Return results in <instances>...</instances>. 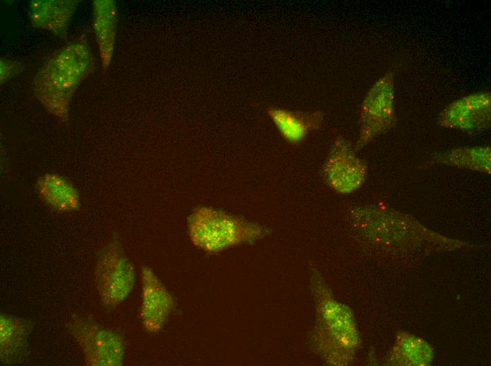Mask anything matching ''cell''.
Instances as JSON below:
<instances>
[{
  "label": "cell",
  "mask_w": 491,
  "mask_h": 366,
  "mask_svg": "<svg viewBox=\"0 0 491 366\" xmlns=\"http://www.w3.org/2000/svg\"><path fill=\"white\" fill-rule=\"evenodd\" d=\"M94 65L91 47L83 34L55 51L39 69L32 80L33 93L48 113L66 122L72 97Z\"/></svg>",
  "instance_id": "1"
},
{
  "label": "cell",
  "mask_w": 491,
  "mask_h": 366,
  "mask_svg": "<svg viewBox=\"0 0 491 366\" xmlns=\"http://www.w3.org/2000/svg\"><path fill=\"white\" fill-rule=\"evenodd\" d=\"M188 230L192 244L208 253L251 244L272 232L259 223L207 206L190 214Z\"/></svg>",
  "instance_id": "2"
},
{
  "label": "cell",
  "mask_w": 491,
  "mask_h": 366,
  "mask_svg": "<svg viewBox=\"0 0 491 366\" xmlns=\"http://www.w3.org/2000/svg\"><path fill=\"white\" fill-rule=\"evenodd\" d=\"M135 280L134 266L126 255L116 235L99 253L95 284L102 304L109 309L121 303L131 292Z\"/></svg>",
  "instance_id": "3"
},
{
  "label": "cell",
  "mask_w": 491,
  "mask_h": 366,
  "mask_svg": "<svg viewBox=\"0 0 491 366\" xmlns=\"http://www.w3.org/2000/svg\"><path fill=\"white\" fill-rule=\"evenodd\" d=\"M395 85L394 73L388 71L370 87L358 111V135L353 150L358 152L375 138L394 125Z\"/></svg>",
  "instance_id": "4"
},
{
  "label": "cell",
  "mask_w": 491,
  "mask_h": 366,
  "mask_svg": "<svg viewBox=\"0 0 491 366\" xmlns=\"http://www.w3.org/2000/svg\"><path fill=\"white\" fill-rule=\"evenodd\" d=\"M79 344L87 365H123L125 343L120 334L101 326L87 317L75 316L67 326Z\"/></svg>",
  "instance_id": "5"
},
{
  "label": "cell",
  "mask_w": 491,
  "mask_h": 366,
  "mask_svg": "<svg viewBox=\"0 0 491 366\" xmlns=\"http://www.w3.org/2000/svg\"><path fill=\"white\" fill-rule=\"evenodd\" d=\"M356 153L347 140L338 137L322 166L325 182L339 194H349L356 191L366 179L368 165Z\"/></svg>",
  "instance_id": "6"
},
{
  "label": "cell",
  "mask_w": 491,
  "mask_h": 366,
  "mask_svg": "<svg viewBox=\"0 0 491 366\" xmlns=\"http://www.w3.org/2000/svg\"><path fill=\"white\" fill-rule=\"evenodd\" d=\"M491 122V94L483 91L469 94L448 104L440 113L437 124L466 133L487 130Z\"/></svg>",
  "instance_id": "7"
},
{
  "label": "cell",
  "mask_w": 491,
  "mask_h": 366,
  "mask_svg": "<svg viewBox=\"0 0 491 366\" xmlns=\"http://www.w3.org/2000/svg\"><path fill=\"white\" fill-rule=\"evenodd\" d=\"M141 279L140 319L147 332L156 334L163 329L174 308V298L149 267H142Z\"/></svg>",
  "instance_id": "8"
},
{
  "label": "cell",
  "mask_w": 491,
  "mask_h": 366,
  "mask_svg": "<svg viewBox=\"0 0 491 366\" xmlns=\"http://www.w3.org/2000/svg\"><path fill=\"white\" fill-rule=\"evenodd\" d=\"M78 2L77 0H32L28 4L30 22L34 27L66 39Z\"/></svg>",
  "instance_id": "9"
},
{
  "label": "cell",
  "mask_w": 491,
  "mask_h": 366,
  "mask_svg": "<svg viewBox=\"0 0 491 366\" xmlns=\"http://www.w3.org/2000/svg\"><path fill=\"white\" fill-rule=\"evenodd\" d=\"M267 112L281 137L291 144L301 142L309 133L319 129L325 117L321 111L302 112L269 107Z\"/></svg>",
  "instance_id": "10"
},
{
  "label": "cell",
  "mask_w": 491,
  "mask_h": 366,
  "mask_svg": "<svg viewBox=\"0 0 491 366\" xmlns=\"http://www.w3.org/2000/svg\"><path fill=\"white\" fill-rule=\"evenodd\" d=\"M32 327L33 324L27 319L1 313L0 360L2 365L17 363L24 357Z\"/></svg>",
  "instance_id": "11"
},
{
  "label": "cell",
  "mask_w": 491,
  "mask_h": 366,
  "mask_svg": "<svg viewBox=\"0 0 491 366\" xmlns=\"http://www.w3.org/2000/svg\"><path fill=\"white\" fill-rule=\"evenodd\" d=\"M36 188L42 201L58 212H73L80 206L78 189L62 175L51 172L44 174L37 179Z\"/></svg>",
  "instance_id": "12"
},
{
  "label": "cell",
  "mask_w": 491,
  "mask_h": 366,
  "mask_svg": "<svg viewBox=\"0 0 491 366\" xmlns=\"http://www.w3.org/2000/svg\"><path fill=\"white\" fill-rule=\"evenodd\" d=\"M93 23L96 42L99 47L102 69L106 70L112 58L117 25V8L114 1H92Z\"/></svg>",
  "instance_id": "13"
},
{
  "label": "cell",
  "mask_w": 491,
  "mask_h": 366,
  "mask_svg": "<svg viewBox=\"0 0 491 366\" xmlns=\"http://www.w3.org/2000/svg\"><path fill=\"white\" fill-rule=\"evenodd\" d=\"M429 161L490 175L491 149L488 145L457 147L434 154Z\"/></svg>",
  "instance_id": "14"
},
{
  "label": "cell",
  "mask_w": 491,
  "mask_h": 366,
  "mask_svg": "<svg viewBox=\"0 0 491 366\" xmlns=\"http://www.w3.org/2000/svg\"><path fill=\"white\" fill-rule=\"evenodd\" d=\"M24 70V65L17 61L1 58L0 60V82L1 84L19 74Z\"/></svg>",
  "instance_id": "15"
}]
</instances>
